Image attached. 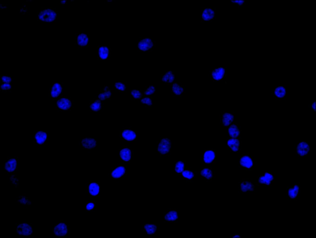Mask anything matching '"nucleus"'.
<instances>
[{
    "instance_id": "33",
    "label": "nucleus",
    "mask_w": 316,
    "mask_h": 238,
    "mask_svg": "<svg viewBox=\"0 0 316 238\" xmlns=\"http://www.w3.org/2000/svg\"><path fill=\"white\" fill-rule=\"evenodd\" d=\"M172 91L174 94L178 96L181 95L184 92V88L179 85L177 83H174L172 86Z\"/></svg>"
},
{
    "instance_id": "43",
    "label": "nucleus",
    "mask_w": 316,
    "mask_h": 238,
    "mask_svg": "<svg viewBox=\"0 0 316 238\" xmlns=\"http://www.w3.org/2000/svg\"><path fill=\"white\" fill-rule=\"evenodd\" d=\"M315 105H316V102L315 101L314 102H313V103L312 104V107L313 109V110H314V111H315V108H316Z\"/></svg>"
},
{
    "instance_id": "20",
    "label": "nucleus",
    "mask_w": 316,
    "mask_h": 238,
    "mask_svg": "<svg viewBox=\"0 0 316 238\" xmlns=\"http://www.w3.org/2000/svg\"><path fill=\"white\" fill-rule=\"evenodd\" d=\"M238 188L242 193H246L253 191L254 190V185L248 180H243L239 184Z\"/></svg>"
},
{
    "instance_id": "7",
    "label": "nucleus",
    "mask_w": 316,
    "mask_h": 238,
    "mask_svg": "<svg viewBox=\"0 0 316 238\" xmlns=\"http://www.w3.org/2000/svg\"><path fill=\"white\" fill-rule=\"evenodd\" d=\"M18 157H8L4 161V170H6L8 173H15L16 170L18 169Z\"/></svg>"
},
{
    "instance_id": "15",
    "label": "nucleus",
    "mask_w": 316,
    "mask_h": 238,
    "mask_svg": "<svg viewBox=\"0 0 316 238\" xmlns=\"http://www.w3.org/2000/svg\"><path fill=\"white\" fill-rule=\"evenodd\" d=\"M274 181V177L272 173L270 172H266L258 177L257 184L258 186H269Z\"/></svg>"
},
{
    "instance_id": "26",
    "label": "nucleus",
    "mask_w": 316,
    "mask_h": 238,
    "mask_svg": "<svg viewBox=\"0 0 316 238\" xmlns=\"http://www.w3.org/2000/svg\"><path fill=\"white\" fill-rule=\"evenodd\" d=\"M183 179L187 182H191L196 177V173L189 167H186L181 173Z\"/></svg>"
},
{
    "instance_id": "6",
    "label": "nucleus",
    "mask_w": 316,
    "mask_h": 238,
    "mask_svg": "<svg viewBox=\"0 0 316 238\" xmlns=\"http://www.w3.org/2000/svg\"><path fill=\"white\" fill-rule=\"evenodd\" d=\"M134 157V151L127 146H123L119 150V159L125 163H130Z\"/></svg>"
},
{
    "instance_id": "36",
    "label": "nucleus",
    "mask_w": 316,
    "mask_h": 238,
    "mask_svg": "<svg viewBox=\"0 0 316 238\" xmlns=\"http://www.w3.org/2000/svg\"><path fill=\"white\" fill-rule=\"evenodd\" d=\"M130 94L133 98L135 99L139 98L142 95L141 91L138 90H131Z\"/></svg>"
},
{
    "instance_id": "16",
    "label": "nucleus",
    "mask_w": 316,
    "mask_h": 238,
    "mask_svg": "<svg viewBox=\"0 0 316 238\" xmlns=\"http://www.w3.org/2000/svg\"><path fill=\"white\" fill-rule=\"evenodd\" d=\"M228 127L227 137L238 138L240 137L241 129L238 124L234 122Z\"/></svg>"
},
{
    "instance_id": "9",
    "label": "nucleus",
    "mask_w": 316,
    "mask_h": 238,
    "mask_svg": "<svg viewBox=\"0 0 316 238\" xmlns=\"http://www.w3.org/2000/svg\"><path fill=\"white\" fill-rule=\"evenodd\" d=\"M216 9L211 7H204L202 9L201 23L212 22L216 16Z\"/></svg>"
},
{
    "instance_id": "1",
    "label": "nucleus",
    "mask_w": 316,
    "mask_h": 238,
    "mask_svg": "<svg viewBox=\"0 0 316 238\" xmlns=\"http://www.w3.org/2000/svg\"><path fill=\"white\" fill-rule=\"evenodd\" d=\"M156 152L160 156H167L171 152V142L167 137L161 138L156 142Z\"/></svg>"
},
{
    "instance_id": "17",
    "label": "nucleus",
    "mask_w": 316,
    "mask_h": 238,
    "mask_svg": "<svg viewBox=\"0 0 316 238\" xmlns=\"http://www.w3.org/2000/svg\"><path fill=\"white\" fill-rule=\"evenodd\" d=\"M240 137H227V145L228 148L232 152H238L240 147Z\"/></svg>"
},
{
    "instance_id": "42",
    "label": "nucleus",
    "mask_w": 316,
    "mask_h": 238,
    "mask_svg": "<svg viewBox=\"0 0 316 238\" xmlns=\"http://www.w3.org/2000/svg\"><path fill=\"white\" fill-rule=\"evenodd\" d=\"M162 80L164 82H166L167 81V79L165 74L162 77Z\"/></svg>"
},
{
    "instance_id": "23",
    "label": "nucleus",
    "mask_w": 316,
    "mask_h": 238,
    "mask_svg": "<svg viewBox=\"0 0 316 238\" xmlns=\"http://www.w3.org/2000/svg\"><path fill=\"white\" fill-rule=\"evenodd\" d=\"M89 42V36L88 34L81 33L77 36L76 43L80 47L87 46Z\"/></svg>"
},
{
    "instance_id": "30",
    "label": "nucleus",
    "mask_w": 316,
    "mask_h": 238,
    "mask_svg": "<svg viewBox=\"0 0 316 238\" xmlns=\"http://www.w3.org/2000/svg\"><path fill=\"white\" fill-rule=\"evenodd\" d=\"M274 94L277 98L283 99L286 95V89L283 86H278L276 88Z\"/></svg>"
},
{
    "instance_id": "18",
    "label": "nucleus",
    "mask_w": 316,
    "mask_h": 238,
    "mask_svg": "<svg viewBox=\"0 0 316 238\" xmlns=\"http://www.w3.org/2000/svg\"><path fill=\"white\" fill-rule=\"evenodd\" d=\"M97 52L98 59L101 60L107 59L111 55L110 48L107 46L105 45L98 46Z\"/></svg>"
},
{
    "instance_id": "44",
    "label": "nucleus",
    "mask_w": 316,
    "mask_h": 238,
    "mask_svg": "<svg viewBox=\"0 0 316 238\" xmlns=\"http://www.w3.org/2000/svg\"><path fill=\"white\" fill-rule=\"evenodd\" d=\"M232 238H240L241 236L239 235H232Z\"/></svg>"
},
{
    "instance_id": "13",
    "label": "nucleus",
    "mask_w": 316,
    "mask_h": 238,
    "mask_svg": "<svg viewBox=\"0 0 316 238\" xmlns=\"http://www.w3.org/2000/svg\"><path fill=\"white\" fill-rule=\"evenodd\" d=\"M221 124L224 126L229 127L234 122V113L233 112L224 111L220 115Z\"/></svg>"
},
{
    "instance_id": "34",
    "label": "nucleus",
    "mask_w": 316,
    "mask_h": 238,
    "mask_svg": "<svg viewBox=\"0 0 316 238\" xmlns=\"http://www.w3.org/2000/svg\"><path fill=\"white\" fill-rule=\"evenodd\" d=\"M114 86L116 90L119 92H124L126 89V84L123 82H115Z\"/></svg>"
},
{
    "instance_id": "10",
    "label": "nucleus",
    "mask_w": 316,
    "mask_h": 238,
    "mask_svg": "<svg viewBox=\"0 0 316 238\" xmlns=\"http://www.w3.org/2000/svg\"><path fill=\"white\" fill-rule=\"evenodd\" d=\"M100 183L91 182L86 186L85 190L90 197H96L100 194Z\"/></svg>"
},
{
    "instance_id": "22",
    "label": "nucleus",
    "mask_w": 316,
    "mask_h": 238,
    "mask_svg": "<svg viewBox=\"0 0 316 238\" xmlns=\"http://www.w3.org/2000/svg\"><path fill=\"white\" fill-rule=\"evenodd\" d=\"M310 149V146L306 142H299L297 145L296 152L300 156H304L307 154Z\"/></svg>"
},
{
    "instance_id": "2",
    "label": "nucleus",
    "mask_w": 316,
    "mask_h": 238,
    "mask_svg": "<svg viewBox=\"0 0 316 238\" xmlns=\"http://www.w3.org/2000/svg\"><path fill=\"white\" fill-rule=\"evenodd\" d=\"M48 131L36 130L33 132V143L35 145H44L48 142Z\"/></svg>"
},
{
    "instance_id": "41",
    "label": "nucleus",
    "mask_w": 316,
    "mask_h": 238,
    "mask_svg": "<svg viewBox=\"0 0 316 238\" xmlns=\"http://www.w3.org/2000/svg\"><path fill=\"white\" fill-rule=\"evenodd\" d=\"M174 80V75L173 74H172L168 77V81L169 83H171Z\"/></svg>"
},
{
    "instance_id": "19",
    "label": "nucleus",
    "mask_w": 316,
    "mask_h": 238,
    "mask_svg": "<svg viewBox=\"0 0 316 238\" xmlns=\"http://www.w3.org/2000/svg\"><path fill=\"white\" fill-rule=\"evenodd\" d=\"M301 187L297 183H294L291 186L288 187L287 189V194L290 199L295 200L300 192Z\"/></svg>"
},
{
    "instance_id": "28",
    "label": "nucleus",
    "mask_w": 316,
    "mask_h": 238,
    "mask_svg": "<svg viewBox=\"0 0 316 238\" xmlns=\"http://www.w3.org/2000/svg\"><path fill=\"white\" fill-rule=\"evenodd\" d=\"M102 101L98 98L91 101L89 103V107L91 111L98 112L102 109Z\"/></svg>"
},
{
    "instance_id": "47",
    "label": "nucleus",
    "mask_w": 316,
    "mask_h": 238,
    "mask_svg": "<svg viewBox=\"0 0 316 238\" xmlns=\"http://www.w3.org/2000/svg\"><path fill=\"white\" fill-rule=\"evenodd\" d=\"M71 2L72 1H74L73 0H71Z\"/></svg>"
},
{
    "instance_id": "8",
    "label": "nucleus",
    "mask_w": 316,
    "mask_h": 238,
    "mask_svg": "<svg viewBox=\"0 0 316 238\" xmlns=\"http://www.w3.org/2000/svg\"><path fill=\"white\" fill-rule=\"evenodd\" d=\"M163 222L164 223H177L178 222V209H170L164 212Z\"/></svg>"
},
{
    "instance_id": "12",
    "label": "nucleus",
    "mask_w": 316,
    "mask_h": 238,
    "mask_svg": "<svg viewBox=\"0 0 316 238\" xmlns=\"http://www.w3.org/2000/svg\"><path fill=\"white\" fill-rule=\"evenodd\" d=\"M73 104L71 98L63 97L58 99L56 101V105L59 109L63 111H70Z\"/></svg>"
},
{
    "instance_id": "40",
    "label": "nucleus",
    "mask_w": 316,
    "mask_h": 238,
    "mask_svg": "<svg viewBox=\"0 0 316 238\" xmlns=\"http://www.w3.org/2000/svg\"><path fill=\"white\" fill-rule=\"evenodd\" d=\"M231 2L237 4L238 6H242L245 3L244 0H231Z\"/></svg>"
},
{
    "instance_id": "5",
    "label": "nucleus",
    "mask_w": 316,
    "mask_h": 238,
    "mask_svg": "<svg viewBox=\"0 0 316 238\" xmlns=\"http://www.w3.org/2000/svg\"><path fill=\"white\" fill-rule=\"evenodd\" d=\"M119 136L124 140L135 141L137 140V131L129 127H124L120 131Z\"/></svg>"
},
{
    "instance_id": "4",
    "label": "nucleus",
    "mask_w": 316,
    "mask_h": 238,
    "mask_svg": "<svg viewBox=\"0 0 316 238\" xmlns=\"http://www.w3.org/2000/svg\"><path fill=\"white\" fill-rule=\"evenodd\" d=\"M227 71L225 67L214 68L210 72L212 81L214 82L222 81L227 77Z\"/></svg>"
},
{
    "instance_id": "24",
    "label": "nucleus",
    "mask_w": 316,
    "mask_h": 238,
    "mask_svg": "<svg viewBox=\"0 0 316 238\" xmlns=\"http://www.w3.org/2000/svg\"><path fill=\"white\" fill-rule=\"evenodd\" d=\"M200 174L201 178H203L206 181H211L213 178L214 173L210 168H202L200 171Z\"/></svg>"
},
{
    "instance_id": "14",
    "label": "nucleus",
    "mask_w": 316,
    "mask_h": 238,
    "mask_svg": "<svg viewBox=\"0 0 316 238\" xmlns=\"http://www.w3.org/2000/svg\"><path fill=\"white\" fill-rule=\"evenodd\" d=\"M239 165L246 169H250L252 167L253 162L252 158L246 153L239 157Z\"/></svg>"
},
{
    "instance_id": "29",
    "label": "nucleus",
    "mask_w": 316,
    "mask_h": 238,
    "mask_svg": "<svg viewBox=\"0 0 316 238\" xmlns=\"http://www.w3.org/2000/svg\"><path fill=\"white\" fill-rule=\"evenodd\" d=\"M186 167V161L177 160L175 161V173L176 175H181L182 171Z\"/></svg>"
},
{
    "instance_id": "25",
    "label": "nucleus",
    "mask_w": 316,
    "mask_h": 238,
    "mask_svg": "<svg viewBox=\"0 0 316 238\" xmlns=\"http://www.w3.org/2000/svg\"><path fill=\"white\" fill-rule=\"evenodd\" d=\"M81 143L83 148L90 149L95 148L97 141L96 139L94 138H84L82 139Z\"/></svg>"
},
{
    "instance_id": "32",
    "label": "nucleus",
    "mask_w": 316,
    "mask_h": 238,
    "mask_svg": "<svg viewBox=\"0 0 316 238\" xmlns=\"http://www.w3.org/2000/svg\"><path fill=\"white\" fill-rule=\"evenodd\" d=\"M111 90H108L99 94L97 98L98 99L103 101L111 99Z\"/></svg>"
},
{
    "instance_id": "37",
    "label": "nucleus",
    "mask_w": 316,
    "mask_h": 238,
    "mask_svg": "<svg viewBox=\"0 0 316 238\" xmlns=\"http://www.w3.org/2000/svg\"><path fill=\"white\" fill-rule=\"evenodd\" d=\"M1 90L2 91H7L11 88V86L9 83H2L1 85Z\"/></svg>"
},
{
    "instance_id": "45",
    "label": "nucleus",
    "mask_w": 316,
    "mask_h": 238,
    "mask_svg": "<svg viewBox=\"0 0 316 238\" xmlns=\"http://www.w3.org/2000/svg\"><path fill=\"white\" fill-rule=\"evenodd\" d=\"M109 90V86H105L103 88V91H105L107 90Z\"/></svg>"
},
{
    "instance_id": "27",
    "label": "nucleus",
    "mask_w": 316,
    "mask_h": 238,
    "mask_svg": "<svg viewBox=\"0 0 316 238\" xmlns=\"http://www.w3.org/2000/svg\"><path fill=\"white\" fill-rule=\"evenodd\" d=\"M62 91V85L59 83H55L50 90L51 96L52 98H56L61 94Z\"/></svg>"
},
{
    "instance_id": "48",
    "label": "nucleus",
    "mask_w": 316,
    "mask_h": 238,
    "mask_svg": "<svg viewBox=\"0 0 316 238\" xmlns=\"http://www.w3.org/2000/svg\"><path fill=\"white\" fill-rule=\"evenodd\" d=\"M87 2H89V1H87Z\"/></svg>"
},
{
    "instance_id": "38",
    "label": "nucleus",
    "mask_w": 316,
    "mask_h": 238,
    "mask_svg": "<svg viewBox=\"0 0 316 238\" xmlns=\"http://www.w3.org/2000/svg\"><path fill=\"white\" fill-rule=\"evenodd\" d=\"M1 79L2 83H10L12 81V79L11 77L8 75H3L1 77Z\"/></svg>"
},
{
    "instance_id": "31",
    "label": "nucleus",
    "mask_w": 316,
    "mask_h": 238,
    "mask_svg": "<svg viewBox=\"0 0 316 238\" xmlns=\"http://www.w3.org/2000/svg\"><path fill=\"white\" fill-rule=\"evenodd\" d=\"M97 202L96 201H87L85 203L86 212H90L95 210L97 208Z\"/></svg>"
},
{
    "instance_id": "39",
    "label": "nucleus",
    "mask_w": 316,
    "mask_h": 238,
    "mask_svg": "<svg viewBox=\"0 0 316 238\" xmlns=\"http://www.w3.org/2000/svg\"><path fill=\"white\" fill-rule=\"evenodd\" d=\"M141 101L142 103L145 104L149 106L151 105L152 104L151 99L148 97L143 98L141 99Z\"/></svg>"
},
{
    "instance_id": "3",
    "label": "nucleus",
    "mask_w": 316,
    "mask_h": 238,
    "mask_svg": "<svg viewBox=\"0 0 316 238\" xmlns=\"http://www.w3.org/2000/svg\"><path fill=\"white\" fill-rule=\"evenodd\" d=\"M127 164H117L112 168L110 176L115 179L122 178L127 173Z\"/></svg>"
},
{
    "instance_id": "11",
    "label": "nucleus",
    "mask_w": 316,
    "mask_h": 238,
    "mask_svg": "<svg viewBox=\"0 0 316 238\" xmlns=\"http://www.w3.org/2000/svg\"><path fill=\"white\" fill-rule=\"evenodd\" d=\"M201 161L205 163H215V150L214 149H205L201 155Z\"/></svg>"
},
{
    "instance_id": "46",
    "label": "nucleus",
    "mask_w": 316,
    "mask_h": 238,
    "mask_svg": "<svg viewBox=\"0 0 316 238\" xmlns=\"http://www.w3.org/2000/svg\"><path fill=\"white\" fill-rule=\"evenodd\" d=\"M112 1H113V0H107V2H112Z\"/></svg>"
},
{
    "instance_id": "21",
    "label": "nucleus",
    "mask_w": 316,
    "mask_h": 238,
    "mask_svg": "<svg viewBox=\"0 0 316 238\" xmlns=\"http://www.w3.org/2000/svg\"><path fill=\"white\" fill-rule=\"evenodd\" d=\"M142 229L146 234L152 235L156 234L158 230V226L153 223H144Z\"/></svg>"
},
{
    "instance_id": "35",
    "label": "nucleus",
    "mask_w": 316,
    "mask_h": 238,
    "mask_svg": "<svg viewBox=\"0 0 316 238\" xmlns=\"http://www.w3.org/2000/svg\"><path fill=\"white\" fill-rule=\"evenodd\" d=\"M156 92V90L155 87L151 86H149L145 88V90L144 94L147 96H149L153 94Z\"/></svg>"
}]
</instances>
